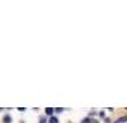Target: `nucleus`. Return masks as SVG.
Returning a JSON list of instances; mask_svg holds the SVG:
<instances>
[{
	"instance_id": "f257e3e1",
	"label": "nucleus",
	"mask_w": 127,
	"mask_h": 123,
	"mask_svg": "<svg viewBox=\"0 0 127 123\" xmlns=\"http://www.w3.org/2000/svg\"><path fill=\"white\" fill-rule=\"evenodd\" d=\"M3 123H12V117L9 116V115H6V116L3 117Z\"/></svg>"
},
{
	"instance_id": "f03ea898",
	"label": "nucleus",
	"mask_w": 127,
	"mask_h": 123,
	"mask_svg": "<svg viewBox=\"0 0 127 123\" xmlns=\"http://www.w3.org/2000/svg\"><path fill=\"white\" fill-rule=\"evenodd\" d=\"M46 115L47 116H53V109L52 107H47L46 109Z\"/></svg>"
},
{
	"instance_id": "7ed1b4c3",
	"label": "nucleus",
	"mask_w": 127,
	"mask_h": 123,
	"mask_svg": "<svg viewBox=\"0 0 127 123\" xmlns=\"http://www.w3.org/2000/svg\"><path fill=\"white\" fill-rule=\"evenodd\" d=\"M50 123H59V119L56 116H50Z\"/></svg>"
},
{
	"instance_id": "20e7f679",
	"label": "nucleus",
	"mask_w": 127,
	"mask_h": 123,
	"mask_svg": "<svg viewBox=\"0 0 127 123\" xmlns=\"http://www.w3.org/2000/svg\"><path fill=\"white\" fill-rule=\"evenodd\" d=\"M126 120H127V117H126V116H123V117H120V119H119V120H117L116 123H124Z\"/></svg>"
},
{
	"instance_id": "39448f33",
	"label": "nucleus",
	"mask_w": 127,
	"mask_h": 123,
	"mask_svg": "<svg viewBox=\"0 0 127 123\" xmlns=\"http://www.w3.org/2000/svg\"><path fill=\"white\" fill-rule=\"evenodd\" d=\"M81 123H96V122H94V120H92V119H89V117H87V119H84V120H83Z\"/></svg>"
},
{
	"instance_id": "423d86ee",
	"label": "nucleus",
	"mask_w": 127,
	"mask_h": 123,
	"mask_svg": "<svg viewBox=\"0 0 127 123\" xmlns=\"http://www.w3.org/2000/svg\"><path fill=\"white\" fill-rule=\"evenodd\" d=\"M46 120H47L46 117H40V122L39 123H46Z\"/></svg>"
},
{
	"instance_id": "0eeeda50",
	"label": "nucleus",
	"mask_w": 127,
	"mask_h": 123,
	"mask_svg": "<svg viewBox=\"0 0 127 123\" xmlns=\"http://www.w3.org/2000/svg\"><path fill=\"white\" fill-rule=\"evenodd\" d=\"M62 110H63V109H62V107H59V109H54V110H53V112H57V113H60V112H62Z\"/></svg>"
}]
</instances>
